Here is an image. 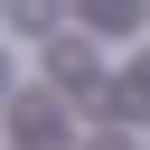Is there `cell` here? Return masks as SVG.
Wrapping results in <instances>:
<instances>
[{"label":"cell","instance_id":"277c9868","mask_svg":"<svg viewBox=\"0 0 150 150\" xmlns=\"http://www.w3.org/2000/svg\"><path fill=\"white\" fill-rule=\"evenodd\" d=\"M9 28H19V38H47V28H56V0H9Z\"/></svg>","mask_w":150,"mask_h":150},{"label":"cell","instance_id":"3957f363","mask_svg":"<svg viewBox=\"0 0 150 150\" xmlns=\"http://www.w3.org/2000/svg\"><path fill=\"white\" fill-rule=\"evenodd\" d=\"M131 19H141V9H131V0H84V28H94V38H122V28H131Z\"/></svg>","mask_w":150,"mask_h":150},{"label":"cell","instance_id":"8992f818","mask_svg":"<svg viewBox=\"0 0 150 150\" xmlns=\"http://www.w3.org/2000/svg\"><path fill=\"white\" fill-rule=\"evenodd\" d=\"M0 94H9V56H0Z\"/></svg>","mask_w":150,"mask_h":150},{"label":"cell","instance_id":"6da1fadb","mask_svg":"<svg viewBox=\"0 0 150 150\" xmlns=\"http://www.w3.org/2000/svg\"><path fill=\"white\" fill-rule=\"evenodd\" d=\"M47 94H66V103H94V94H103L94 38H56V28H47Z\"/></svg>","mask_w":150,"mask_h":150},{"label":"cell","instance_id":"7a4b0ae2","mask_svg":"<svg viewBox=\"0 0 150 150\" xmlns=\"http://www.w3.org/2000/svg\"><path fill=\"white\" fill-rule=\"evenodd\" d=\"M9 131H28V141H47V131H56V103H47V94H28V103H9Z\"/></svg>","mask_w":150,"mask_h":150},{"label":"cell","instance_id":"5b68a950","mask_svg":"<svg viewBox=\"0 0 150 150\" xmlns=\"http://www.w3.org/2000/svg\"><path fill=\"white\" fill-rule=\"evenodd\" d=\"M122 112H150V56L122 66Z\"/></svg>","mask_w":150,"mask_h":150}]
</instances>
